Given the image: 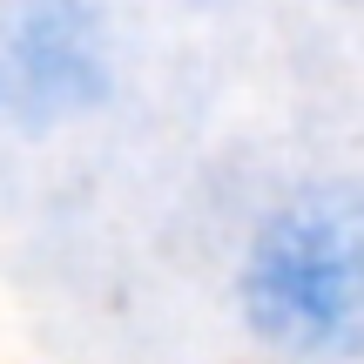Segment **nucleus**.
<instances>
[{
    "label": "nucleus",
    "mask_w": 364,
    "mask_h": 364,
    "mask_svg": "<svg viewBox=\"0 0 364 364\" xmlns=\"http://www.w3.org/2000/svg\"><path fill=\"white\" fill-rule=\"evenodd\" d=\"M236 317L290 364H364V182H304L236 257Z\"/></svg>",
    "instance_id": "obj_1"
},
{
    "label": "nucleus",
    "mask_w": 364,
    "mask_h": 364,
    "mask_svg": "<svg viewBox=\"0 0 364 364\" xmlns=\"http://www.w3.org/2000/svg\"><path fill=\"white\" fill-rule=\"evenodd\" d=\"M108 95V27L88 0H0V122L48 129Z\"/></svg>",
    "instance_id": "obj_2"
}]
</instances>
